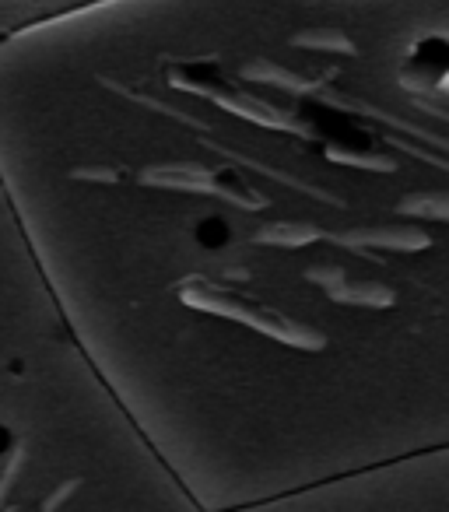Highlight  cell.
I'll use <instances>...</instances> for the list:
<instances>
[{
  "instance_id": "obj_2",
  "label": "cell",
  "mask_w": 449,
  "mask_h": 512,
  "mask_svg": "<svg viewBox=\"0 0 449 512\" xmlns=\"http://www.w3.org/2000/svg\"><path fill=\"white\" fill-rule=\"evenodd\" d=\"M221 512H449V446L330 474Z\"/></svg>"
},
{
  "instance_id": "obj_1",
  "label": "cell",
  "mask_w": 449,
  "mask_h": 512,
  "mask_svg": "<svg viewBox=\"0 0 449 512\" xmlns=\"http://www.w3.org/2000/svg\"><path fill=\"white\" fill-rule=\"evenodd\" d=\"M0 190L200 512L449 446V0H88L0 36Z\"/></svg>"
}]
</instances>
